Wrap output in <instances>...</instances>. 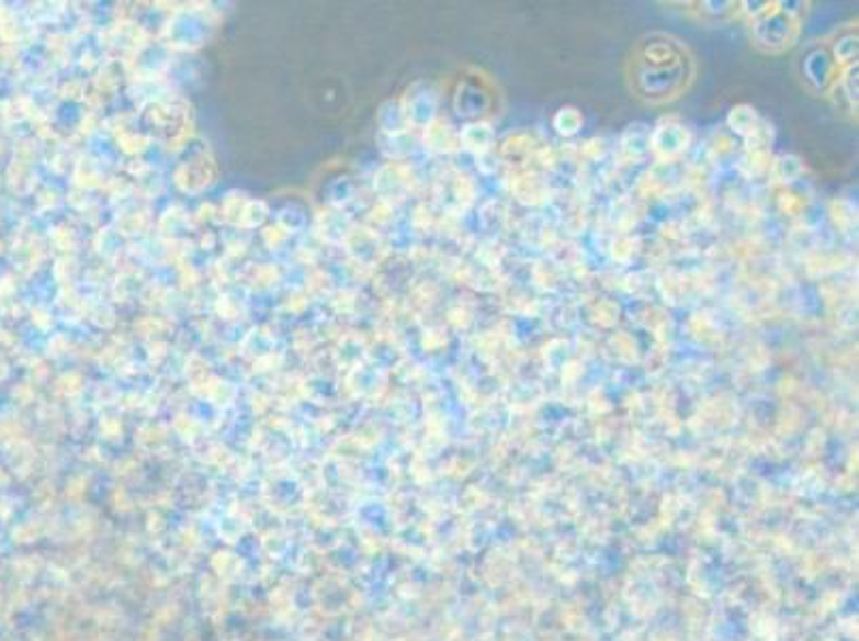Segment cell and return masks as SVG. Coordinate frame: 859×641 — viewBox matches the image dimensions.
<instances>
[{
    "instance_id": "obj_4",
    "label": "cell",
    "mask_w": 859,
    "mask_h": 641,
    "mask_svg": "<svg viewBox=\"0 0 859 641\" xmlns=\"http://www.w3.org/2000/svg\"><path fill=\"white\" fill-rule=\"evenodd\" d=\"M554 124H556V128H558L561 135H573V133H577V128L581 126V116H579L575 110H572V108H567V110H561V112H558V116L554 119Z\"/></svg>"
},
{
    "instance_id": "obj_3",
    "label": "cell",
    "mask_w": 859,
    "mask_h": 641,
    "mask_svg": "<svg viewBox=\"0 0 859 641\" xmlns=\"http://www.w3.org/2000/svg\"><path fill=\"white\" fill-rule=\"evenodd\" d=\"M687 139L689 137L680 126H663L660 131H656L653 146H655L656 153H660L663 157H669V155L680 153L687 146Z\"/></svg>"
},
{
    "instance_id": "obj_2",
    "label": "cell",
    "mask_w": 859,
    "mask_h": 641,
    "mask_svg": "<svg viewBox=\"0 0 859 641\" xmlns=\"http://www.w3.org/2000/svg\"><path fill=\"white\" fill-rule=\"evenodd\" d=\"M798 26H795V20L791 15V11L782 9V11H775L772 15L764 18L761 22L755 24V35L759 43H766L770 49H780L784 45H789L793 35H795Z\"/></svg>"
},
{
    "instance_id": "obj_5",
    "label": "cell",
    "mask_w": 859,
    "mask_h": 641,
    "mask_svg": "<svg viewBox=\"0 0 859 641\" xmlns=\"http://www.w3.org/2000/svg\"><path fill=\"white\" fill-rule=\"evenodd\" d=\"M730 122H732V126H734L736 131L744 133V131L753 128V124H755V112L748 110V108H737V110L732 112Z\"/></svg>"
},
{
    "instance_id": "obj_1",
    "label": "cell",
    "mask_w": 859,
    "mask_h": 641,
    "mask_svg": "<svg viewBox=\"0 0 859 641\" xmlns=\"http://www.w3.org/2000/svg\"><path fill=\"white\" fill-rule=\"evenodd\" d=\"M696 78V63L689 47L669 35H646L631 49L626 80L635 97L646 103H669L678 99Z\"/></svg>"
}]
</instances>
